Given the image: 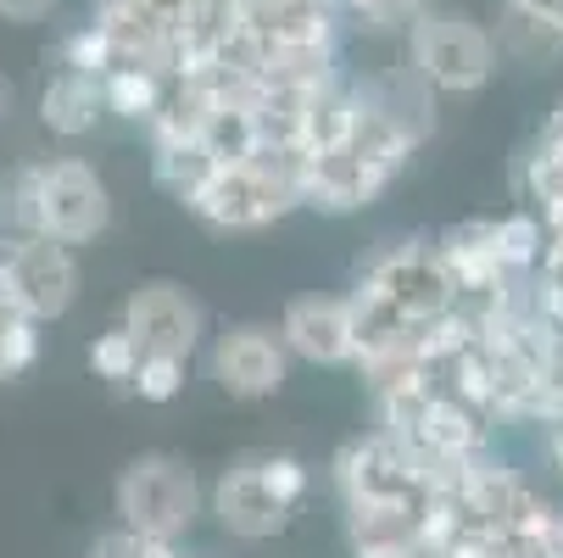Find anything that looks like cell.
Instances as JSON below:
<instances>
[{"mask_svg":"<svg viewBox=\"0 0 563 558\" xmlns=\"http://www.w3.org/2000/svg\"><path fill=\"white\" fill-rule=\"evenodd\" d=\"M335 492L346 508L352 552H390L413 547L435 530V474L413 458L408 441L390 430H368L341 447L335 458Z\"/></svg>","mask_w":563,"mask_h":558,"instance_id":"cell-1","label":"cell"},{"mask_svg":"<svg viewBox=\"0 0 563 558\" xmlns=\"http://www.w3.org/2000/svg\"><path fill=\"white\" fill-rule=\"evenodd\" d=\"M296 207H301V156L296 151H257V156H246V163H223L185 201V212L201 218L218 234L274 229Z\"/></svg>","mask_w":563,"mask_h":558,"instance_id":"cell-2","label":"cell"},{"mask_svg":"<svg viewBox=\"0 0 563 558\" xmlns=\"http://www.w3.org/2000/svg\"><path fill=\"white\" fill-rule=\"evenodd\" d=\"M312 492V474L301 458L290 452H246V458H234L212 492H207V514L240 536V541H268L290 525V514L307 503Z\"/></svg>","mask_w":563,"mask_h":558,"instance_id":"cell-3","label":"cell"},{"mask_svg":"<svg viewBox=\"0 0 563 558\" xmlns=\"http://www.w3.org/2000/svg\"><path fill=\"white\" fill-rule=\"evenodd\" d=\"M352 296L390 307L408 325H441L446 313H457V280L441 252V241H396L374 252L352 285Z\"/></svg>","mask_w":563,"mask_h":558,"instance_id":"cell-4","label":"cell"},{"mask_svg":"<svg viewBox=\"0 0 563 558\" xmlns=\"http://www.w3.org/2000/svg\"><path fill=\"white\" fill-rule=\"evenodd\" d=\"M497 34L468 12H419L408 23V67L435 96H474L497 78Z\"/></svg>","mask_w":563,"mask_h":558,"instance_id":"cell-5","label":"cell"},{"mask_svg":"<svg viewBox=\"0 0 563 558\" xmlns=\"http://www.w3.org/2000/svg\"><path fill=\"white\" fill-rule=\"evenodd\" d=\"M118 519L145 530V536H163V541H179L190 536V525L201 519L207 508V492L196 481V469L174 452H140L123 474H118Z\"/></svg>","mask_w":563,"mask_h":558,"instance_id":"cell-6","label":"cell"},{"mask_svg":"<svg viewBox=\"0 0 563 558\" xmlns=\"http://www.w3.org/2000/svg\"><path fill=\"white\" fill-rule=\"evenodd\" d=\"M34 212L40 234L85 247L112 223V196L85 156H51V163H34Z\"/></svg>","mask_w":563,"mask_h":558,"instance_id":"cell-7","label":"cell"},{"mask_svg":"<svg viewBox=\"0 0 563 558\" xmlns=\"http://www.w3.org/2000/svg\"><path fill=\"white\" fill-rule=\"evenodd\" d=\"M0 280H7V296L40 325L78 302V263L67 241H51V234H23V241L0 247Z\"/></svg>","mask_w":563,"mask_h":558,"instance_id":"cell-8","label":"cell"},{"mask_svg":"<svg viewBox=\"0 0 563 558\" xmlns=\"http://www.w3.org/2000/svg\"><path fill=\"white\" fill-rule=\"evenodd\" d=\"M207 369H212L218 391L240 396V403H263V396H279V391H285L290 347H285V336L268 330V325H229V330L212 341Z\"/></svg>","mask_w":563,"mask_h":558,"instance_id":"cell-9","label":"cell"},{"mask_svg":"<svg viewBox=\"0 0 563 558\" xmlns=\"http://www.w3.org/2000/svg\"><path fill=\"white\" fill-rule=\"evenodd\" d=\"M240 29L252 34L263 67L290 51H341L335 0H240Z\"/></svg>","mask_w":563,"mask_h":558,"instance_id":"cell-10","label":"cell"},{"mask_svg":"<svg viewBox=\"0 0 563 558\" xmlns=\"http://www.w3.org/2000/svg\"><path fill=\"white\" fill-rule=\"evenodd\" d=\"M290 358L312 369H357V313L352 296H296L279 313Z\"/></svg>","mask_w":563,"mask_h":558,"instance_id":"cell-11","label":"cell"},{"mask_svg":"<svg viewBox=\"0 0 563 558\" xmlns=\"http://www.w3.org/2000/svg\"><path fill=\"white\" fill-rule=\"evenodd\" d=\"M123 325L140 341V352H174V358H196L201 330H207L196 296L185 285H174V280H151V285L129 291Z\"/></svg>","mask_w":563,"mask_h":558,"instance_id":"cell-12","label":"cell"},{"mask_svg":"<svg viewBox=\"0 0 563 558\" xmlns=\"http://www.w3.org/2000/svg\"><path fill=\"white\" fill-rule=\"evenodd\" d=\"M107 118V96H101V78L85 73V67H73L62 62L51 78H45V90H40V123L62 140H85L96 123Z\"/></svg>","mask_w":563,"mask_h":558,"instance_id":"cell-13","label":"cell"},{"mask_svg":"<svg viewBox=\"0 0 563 558\" xmlns=\"http://www.w3.org/2000/svg\"><path fill=\"white\" fill-rule=\"evenodd\" d=\"M168 78L163 67H145V62H123L112 73H101V96H107V118H123V123H151L156 107L168 96Z\"/></svg>","mask_w":563,"mask_h":558,"instance_id":"cell-14","label":"cell"},{"mask_svg":"<svg viewBox=\"0 0 563 558\" xmlns=\"http://www.w3.org/2000/svg\"><path fill=\"white\" fill-rule=\"evenodd\" d=\"M151 174H156V185H163L185 207L218 174V156L201 145V134H190V140H151Z\"/></svg>","mask_w":563,"mask_h":558,"instance_id":"cell-15","label":"cell"},{"mask_svg":"<svg viewBox=\"0 0 563 558\" xmlns=\"http://www.w3.org/2000/svg\"><path fill=\"white\" fill-rule=\"evenodd\" d=\"M492 34H497L503 62H519V67H547V62L563 56V29L558 23H541V18H530L519 7H503Z\"/></svg>","mask_w":563,"mask_h":558,"instance_id":"cell-16","label":"cell"},{"mask_svg":"<svg viewBox=\"0 0 563 558\" xmlns=\"http://www.w3.org/2000/svg\"><path fill=\"white\" fill-rule=\"evenodd\" d=\"M40 358V318H29L7 291H0V380L34 369Z\"/></svg>","mask_w":563,"mask_h":558,"instance_id":"cell-17","label":"cell"},{"mask_svg":"<svg viewBox=\"0 0 563 558\" xmlns=\"http://www.w3.org/2000/svg\"><path fill=\"white\" fill-rule=\"evenodd\" d=\"M140 341L129 336V325L118 318L112 330H101L96 341H90V352H85V363H90V374L96 380H107V385H129L134 380V369H140Z\"/></svg>","mask_w":563,"mask_h":558,"instance_id":"cell-18","label":"cell"},{"mask_svg":"<svg viewBox=\"0 0 563 558\" xmlns=\"http://www.w3.org/2000/svg\"><path fill=\"white\" fill-rule=\"evenodd\" d=\"M40 234V212H34V168L0 174V247Z\"/></svg>","mask_w":563,"mask_h":558,"instance_id":"cell-19","label":"cell"},{"mask_svg":"<svg viewBox=\"0 0 563 558\" xmlns=\"http://www.w3.org/2000/svg\"><path fill=\"white\" fill-rule=\"evenodd\" d=\"M185 374H190V358H174V352H145L129 391L140 396V403H174V396L185 391Z\"/></svg>","mask_w":563,"mask_h":558,"instance_id":"cell-20","label":"cell"},{"mask_svg":"<svg viewBox=\"0 0 563 558\" xmlns=\"http://www.w3.org/2000/svg\"><path fill=\"white\" fill-rule=\"evenodd\" d=\"M503 558H563V508H541L530 525H519L514 536H497Z\"/></svg>","mask_w":563,"mask_h":558,"instance_id":"cell-21","label":"cell"},{"mask_svg":"<svg viewBox=\"0 0 563 558\" xmlns=\"http://www.w3.org/2000/svg\"><path fill=\"white\" fill-rule=\"evenodd\" d=\"M335 12L363 23V29H401L419 12H430V0H335Z\"/></svg>","mask_w":563,"mask_h":558,"instance_id":"cell-22","label":"cell"},{"mask_svg":"<svg viewBox=\"0 0 563 558\" xmlns=\"http://www.w3.org/2000/svg\"><path fill=\"white\" fill-rule=\"evenodd\" d=\"M90 558H179V541H163V536H145L134 525H118V530H107L90 547Z\"/></svg>","mask_w":563,"mask_h":558,"instance_id":"cell-23","label":"cell"},{"mask_svg":"<svg viewBox=\"0 0 563 558\" xmlns=\"http://www.w3.org/2000/svg\"><path fill=\"white\" fill-rule=\"evenodd\" d=\"M56 12V0H0V18L7 23H45Z\"/></svg>","mask_w":563,"mask_h":558,"instance_id":"cell-24","label":"cell"},{"mask_svg":"<svg viewBox=\"0 0 563 558\" xmlns=\"http://www.w3.org/2000/svg\"><path fill=\"white\" fill-rule=\"evenodd\" d=\"M541 447H547V463L563 474V414H552V419H541Z\"/></svg>","mask_w":563,"mask_h":558,"instance_id":"cell-25","label":"cell"},{"mask_svg":"<svg viewBox=\"0 0 563 558\" xmlns=\"http://www.w3.org/2000/svg\"><path fill=\"white\" fill-rule=\"evenodd\" d=\"M503 7H519V12H530V18L563 29V0H503Z\"/></svg>","mask_w":563,"mask_h":558,"instance_id":"cell-26","label":"cell"},{"mask_svg":"<svg viewBox=\"0 0 563 558\" xmlns=\"http://www.w3.org/2000/svg\"><path fill=\"white\" fill-rule=\"evenodd\" d=\"M0 112H7V85H0Z\"/></svg>","mask_w":563,"mask_h":558,"instance_id":"cell-27","label":"cell"},{"mask_svg":"<svg viewBox=\"0 0 563 558\" xmlns=\"http://www.w3.org/2000/svg\"><path fill=\"white\" fill-rule=\"evenodd\" d=\"M0 291H7V280H0Z\"/></svg>","mask_w":563,"mask_h":558,"instance_id":"cell-28","label":"cell"}]
</instances>
